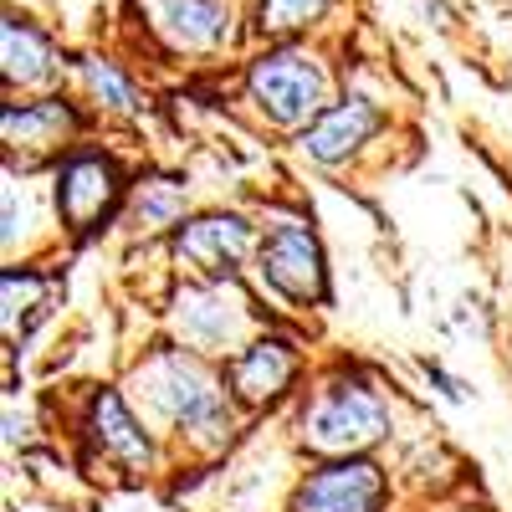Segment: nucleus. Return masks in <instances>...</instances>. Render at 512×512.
I'll return each mask as SVG.
<instances>
[{"mask_svg": "<svg viewBox=\"0 0 512 512\" xmlns=\"http://www.w3.org/2000/svg\"><path fill=\"white\" fill-rule=\"evenodd\" d=\"M154 400L164 405L169 420L185 425V431H195L200 441H216L221 431H231L221 384L185 354H164L154 364Z\"/></svg>", "mask_w": 512, "mask_h": 512, "instance_id": "f257e3e1", "label": "nucleus"}, {"mask_svg": "<svg viewBox=\"0 0 512 512\" xmlns=\"http://www.w3.org/2000/svg\"><path fill=\"white\" fill-rule=\"evenodd\" d=\"M384 436V405L364 390V384H333L318 395V405L303 415V441L328 456L364 451L369 441Z\"/></svg>", "mask_w": 512, "mask_h": 512, "instance_id": "f03ea898", "label": "nucleus"}, {"mask_svg": "<svg viewBox=\"0 0 512 512\" xmlns=\"http://www.w3.org/2000/svg\"><path fill=\"white\" fill-rule=\"evenodd\" d=\"M251 98L277 123H308L323 113V72L303 52H272L251 67Z\"/></svg>", "mask_w": 512, "mask_h": 512, "instance_id": "7ed1b4c3", "label": "nucleus"}, {"mask_svg": "<svg viewBox=\"0 0 512 512\" xmlns=\"http://www.w3.org/2000/svg\"><path fill=\"white\" fill-rule=\"evenodd\" d=\"M262 277L292 297V303H313V297H323V251L313 241L308 226L297 221H282L267 231L262 241Z\"/></svg>", "mask_w": 512, "mask_h": 512, "instance_id": "20e7f679", "label": "nucleus"}, {"mask_svg": "<svg viewBox=\"0 0 512 512\" xmlns=\"http://www.w3.org/2000/svg\"><path fill=\"white\" fill-rule=\"evenodd\" d=\"M384 477L369 461H333L313 472L292 497V512H379Z\"/></svg>", "mask_w": 512, "mask_h": 512, "instance_id": "39448f33", "label": "nucleus"}, {"mask_svg": "<svg viewBox=\"0 0 512 512\" xmlns=\"http://www.w3.org/2000/svg\"><path fill=\"white\" fill-rule=\"evenodd\" d=\"M118 200V169L103 154H72L57 180V210L72 231H93Z\"/></svg>", "mask_w": 512, "mask_h": 512, "instance_id": "423d86ee", "label": "nucleus"}, {"mask_svg": "<svg viewBox=\"0 0 512 512\" xmlns=\"http://www.w3.org/2000/svg\"><path fill=\"white\" fill-rule=\"evenodd\" d=\"M175 251H180V262H190L205 277H231L251 251V226L236 216H205V221L180 226Z\"/></svg>", "mask_w": 512, "mask_h": 512, "instance_id": "0eeeda50", "label": "nucleus"}, {"mask_svg": "<svg viewBox=\"0 0 512 512\" xmlns=\"http://www.w3.org/2000/svg\"><path fill=\"white\" fill-rule=\"evenodd\" d=\"M379 128V108L364 103V98H344V103H333L323 108L313 123H308V134H303V149L323 164H338V159H349L359 144H369V134Z\"/></svg>", "mask_w": 512, "mask_h": 512, "instance_id": "6e6552de", "label": "nucleus"}, {"mask_svg": "<svg viewBox=\"0 0 512 512\" xmlns=\"http://www.w3.org/2000/svg\"><path fill=\"white\" fill-rule=\"evenodd\" d=\"M297 374V359L282 338H262V344H251L231 359V390L246 400V405H267L277 400Z\"/></svg>", "mask_w": 512, "mask_h": 512, "instance_id": "1a4fd4ad", "label": "nucleus"}, {"mask_svg": "<svg viewBox=\"0 0 512 512\" xmlns=\"http://www.w3.org/2000/svg\"><path fill=\"white\" fill-rule=\"evenodd\" d=\"M159 31L185 52L221 47L231 31V11L221 0H159Z\"/></svg>", "mask_w": 512, "mask_h": 512, "instance_id": "9d476101", "label": "nucleus"}, {"mask_svg": "<svg viewBox=\"0 0 512 512\" xmlns=\"http://www.w3.org/2000/svg\"><path fill=\"white\" fill-rule=\"evenodd\" d=\"M241 308L221 287H205V292H185L180 297V333L190 338L195 349H221L226 338L236 333Z\"/></svg>", "mask_w": 512, "mask_h": 512, "instance_id": "9b49d317", "label": "nucleus"}, {"mask_svg": "<svg viewBox=\"0 0 512 512\" xmlns=\"http://www.w3.org/2000/svg\"><path fill=\"white\" fill-rule=\"evenodd\" d=\"M93 441H98L108 456H118L123 466H144V461H149V436L139 431V420L128 415V405H123L113 390H103V395L93 400Z\"/></svg>", "mask_w": 512, "mask_h": 512, "instance_id": "f8f14e48", "label": "nucleus"}, {"mask_svg": "<svg viewBox=\"0 0 512 512\" xmlns=\"http://www.w3.org/2000/svg\"><path fill=\"white\" fill-rule=\"evenodd\" d=\"M0 47H6V77L11 82H41L52 72V47L41 41L36 26L26 21H6V31H0Z\"/></svg>", "mask_w": 512, "mask_h": 512, "instance_id": "ddd939ff", "label": "nucleus"}, {"mask_svg": "<svg viewBox=\"0 0 512 512\" xmlns=\"http://www.w3.org/2000/svg\"><path fill=\"white\" fill-rule=\"evenodd\" d=\"M72 128V113L62 103H31V108H11L6 113V144H31V149H47L57 144Z\"/></svg>", "mask_w": 512, "mask_h": 512, "instance_id": "4468645a", "label": "nucleus"}, {"mask_svg": "<svg viewBox=\"0 0 512 512\" xmlns=\"http://www.w3.org/2000/svg\"><path fill=\"white\" fill-rule=\"evenodd\" d=\"M180 216H185V195H180V185H169V180H149V185H139V195H134V221H139L144 231L175 226Z\"/></svg>", "mask_w": 512, "mask_h": 512, "instance_id": "2eb2a0df", "label": "nucleus"}, {"mask_svg": "<svg viewBox=\"0 0 512 512\" xmlns=\"http://www.w3.org/2000/svg\"><path fill=\"white\" fill-rule=\"evenodd\" d=\"M88 88L108 103V108H139V98H134V88H128V77L118 72V67H108V62H88Z\"/></svg>", "mask_w": 512, "mask_h": 512, "instance_id": "dca6fc26", "label": "nucleus"}, {"mask_svg": "<svg viewBox=\"0 0 512 512\" xmlns=\"http://www.w3.org/2000/svg\"><path fill=\"white\" fill-rule=\"evenodd\" d=\"M323 11V0H262V31H292L308 26Z\"/></svg>", "mask_w": 512, "mask_h": 512, "instance_id": "f3484780", "label": "nucleus"}]
</instances>
